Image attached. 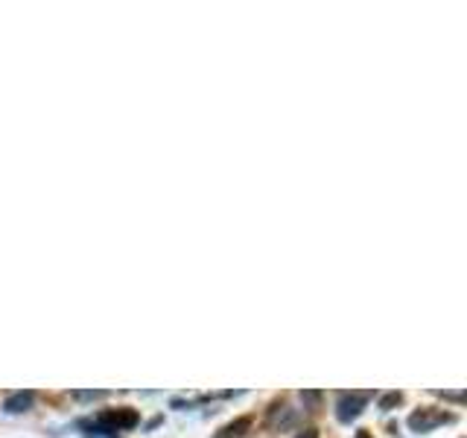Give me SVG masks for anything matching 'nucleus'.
<instances>
[{"mask_svg":"<svg viewBox=\"0 0 467 438\" xmlns=\"http://www.w3.org/2000/svg\"><path fill=\"white\" fill-rule=\"evenodd\" d=\"M444 424H456V415L444 409H433V406H424L409 415V430L424 435V432H433L435 427H444Z\"/></svg>","mask_w":467,"mask_h":438,"instance_id":"1","label":"nucleus"},{"mask_svg":"<svg viewBox=\"0 0 467 438\" xmlns=\"http://www.w3.org/2000/svg\"><path fill=\"white\" fill-rule=\"evenodd\" d=\"M368 400H371V395L368 392H342L339 400H336V418L342 424H351L362 415V409L368 406Z\"/></svg>","mask_w":467,"mask_h":438,"instance_id":"2","label":"nucleus"},{"mask_svg":"<svg viewBox=\"0 0 467 438\" xmlns=\"http://www.w3.org/2000/svg\"><path fill=\"white\" fill-rule=\"evenodd\" d=\"M138 412L134 409H117V412H105V415L96 421V430H103L100 435H108V432H120V430H132L138 427Z\"/></svg>","mask_w":467,"mask_h":438,"instance_id":"3","label":"nucleus"},{"mask_svg":"<svg viewBox=\"0 0 467 438\" xmlns=\"http://www.w3.org/2000/svg\"><path fill=\"white\" fill-rule=\"evenodd\" d=\"M32 400H35L32 392H12V395L3 400V412H9V415H21V412H30V409H32Z\"/></svg>","mask_w":467,"mask_h":438,"instance_id":"4","label":"nucleus"},{"mask_svg":"<svg viewBox=\"0 0 467 438\" xmlns=\"http://www.w3.org/2000/svg\"><path fill=\"white\" fill-rule=\"evenodd\" d=\"M249 427H251V418H237V421H231L228 427L219 430L216 438H240V435L249 432Z\"/></svg>","mask_w":467,"mask_h":438,"instance_id":"5","label":"nucleus"},{"mask_svg":"<svg viewBox=\"0 0 467 438\" xmlns=\"http://www.w3.org/2000/svg\"><path fill=\"white\" fill-rule=\"evenodd\" d=\"M400 404H403V395H400V392H388V395H383V397H380V409H383V412L397 409Z\"/></svg>","mask_w":467,"mask_h":438,"instance_id":"6","label":"nucleus"},{"mask_svg":"<svg viewBox=\"0 0 467 438\" xmlns=\"http://www.w3.org/2000/svg\"><path fill=\"white\" fill-rule=\"evenodd\" d=\"M301 400H304V404H310V406H318L322 395H318V392H301Z\"/></svg>","mask_w":467,"mask_h":438,"instance_id":"7","label":"nucleus"},{"mask_svg":"<svg viewBox=\"0 0 467 438\" xmlns=\"http://www.w3.org/2000/svg\"><path fill=\"white\" fill-rule=\"evenodd\" d=\"M76 400H96V397H105V392H73Z\"/></svg>","mask_w":467,"mask_h":438,"instance_id":"8","label":"nucleus"},{"mask_svg":"<svg viewBox=\"0 0 467 438\" xmlns=\"http://www.w3.org/2000/svg\"><path fill=\"white\" fill-rule=\"evenodd\" d=\"M441 397H447V400H456V404H461V395L459 392H438Z\"/></svg>","mask_w":467,"mask_h":438,"instance_id":"9","label":"nucleus"},{"mask_svg":"<svg viewBox=\"0 0 467 438\" xmlns=\"http://www.w3.org/2000/svg\"><path fill=\"white\" fill-rule=\"evenodd\" d=\"M295 438H318V430H304V432H298Z\"/></svg>","mask_w":467,"mask_h":438,"instance_id":"10","label":"nucleus"},{"mask_svg":"<svg viewBox=\"0 0 467 438\" xmlns=\"http://www.w3.org/2000/svg\"><path fill=\"white\" fill-rule=\"evenodd\" d=\"M353 438H374V435H371V432H368V430H360V432H356Z\"/></svg>","mask_w":467,"mask_h":438,"instance_id":"11","label":"nucleus"}]
</instances>
